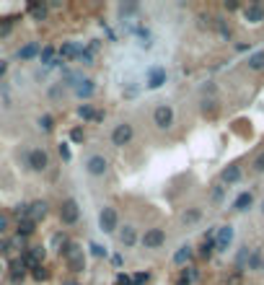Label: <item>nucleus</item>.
<instances>
[{
    "instance_id": "obj_44",
    "label": "nucleus",
    "mask_w": 264,
    "mask_h": 285,
    "mask_svg": "<svg viewBox=\"0 0 264 285\" xmlns=\"http://www.w3.org/2000/svg\"><path fill=\"white\" fill-rule=\"evenodd\" d=\"M117 285H132V277L125 275V272H119V275H117Z\"/></svg>"
},
{
    "instance_id": "obj_48",
    "label": "nucleus",
    "mask_w": 264,
    "mask_h": 285,
    "mask_svg": "<svg viewBox=\"0 0 264 285\" xmlns=\"http://www.w3.org/2000/svg\"><path fill=\"white\" fill-rule=\"evenodd\" d=\"M176 285H192V282H189V280H184V277H179V282H176Z\"/></svg>"
},
{
    "instance_id": "obj_37",
    "label": "nucleus",
    "mask_w": 264,
    "mask_h": 285,
    "mask_svg": "<svg viewBox=\"0 0 264 285\" xmlns=\"http://www.w3.org/2000/svg\"><path fill=\"white\" fill-rule=\"evenodd\" d=\"M254 171H256V174H264V150L254 158Z\"/></svg>"
},
{
    "instance_id": "obj_22",
    "label": "nucleus",
    "mask_w": 264,
    "mask_h": 285,
    "mask_svg": "<svg viewBox=\"0 0 264 285\" xmlns=\"http://www.w3.org/2000/svg\"><path fill=\"white\" fill-rule=\"evenodd\" d=\"M39 52H42L39 45H36V42H29V45H23V47L18 50V60H34Z\"/></svg>"
},
{
    "instance_id": "obj_15",
    "label": "nucleus",
    "mask_w": 264,
    "mask_h": 285,
    "mask_svg": "<svg viewBox=\"0 0 264 285\" xmlns=\"http://www.w3.org/2000/svg\"><path fill=\"white\" fill-rule=\"evenodd\" d=\"M251 205H254V194H251V192H241V194L233 200V210H236V213H246Z\"/></svg>"
},
{
    "instance_id": "obj_18",
    "label": "nucleus",
    "mask_w": 264,
    "mask_h": 285,
    "mask_svg": "<svg viewBox=\"0 0 264 285\" xmlns=\"http://www.w3.org/2000/svg\"><path fill=\"white\" fill-rule=\"evenodd\" d=\"M81 80H83L81 73H75V70H62V80H60V83H62V89H73V91H75V86H78Z\"/></svg>"
},
{
    "instance_id": "obj_19",
    "label": "nucleus",
    "mask_w": 264,
    "mask_h": 285,
    "mask_svg": "<svg viewBox=\"0 0 264 285\" xmlns=\"http://www.w3.org/2000/svg\"><path fill=\"white\" fill-rule=\"evenodd\" d=\"M192 254H195V249L189 247V244H181V247L174 252V262L176 265H186V262L192 259Z\"/></svg>"
},
{
    "instance_id": "obj_17",
    "label": "nucleus",
    "mask_w": 264,
    "mask_h": 285,
    "mask_svg": "<svg viewBox=\"0 0 264 285\" xmlns=\"http://www.w3.org/2000/svg\"><path fill=\"white\" fill-rule=\"evenodd\" d=\"M93 91H96V83L91 78H83L78 86H75V96H81V99H91L93 96Z\"/></svg>"
},
{
    "instance_id": "obj_46",
    "label": "nucleus",
    "mask_w": 264,
    "mask_h": 285,
    "mask_svg": "<svg viewBox=\"0 0 264 285\" xmlns=\"http://www.w3.org/2000/svg\"><path fill=\"white\" fill-rule=\"evenodd\" d=\"M111 265L119 267V265H122V254H114V257H111Z\"/></svg>"
},
{
    "instance_id": "obj_28",
    "label": "nucleus",
    "mask_w": 264,
    "mask_h": 285,
    "mask_svg": "<svg viewBox=\"0 0 264 285\" xmlns=\"http://www.w3.org/2000/svg\"><path fill=\"white\" fill-rule=\"evenodd\" d=\"M249 68L251 70H264V52H254L249 57Z\"/></svg>"
},
{
    "instance_id": "obj_10",
    "label": "nucleus",
    "mask_w": 264,
    "mask_h": 285,
    "mask_svg": "<svg viewBox=\"0 0 264 285\" xmlns=\"http://www.w3.org/2000/svg\"><path fill=\"white\" fill-rule=\"evenodd\" d=\"M241 177H244V171H241V166L238 164H231V166H225L223 171H220V184L225 187V184H238L241 182Z\"/></svg>"
},
{
    "instance_id": "obj_4",
    "label": "nucleus",
    "mask_w": 264,
    "mask_h": 285,
    "mask_svg": "<svg viewBox=\"0 0 264 285\" xmlns=\"http://www.w3.org/2000/svg\"><path fill=\"white\" fill-rule=\"evenodd\" d=\"M81 218V208H78V202H75L73 197L62 200V205H60V221L65 226H73V223H78Z\"/></svg>"
},
{
    "instance_id": "obj_45",
    "label": "nucleus",
    "mask_w": 264,
    "mask_h": 285,
    "mask_svg": "<svg viewBox=\"0 0 264 285\" xmlns=\"http://www.w3.org/2000/svg\"><path fill=\"white\" fill-rule=\"evenodd\" d=\"M8 233V215H0V236Z\"/></svg>"
},
{
    "instance_id": "obj_47",
    "label": "nucleus",
    "mask_w": 264,
    "mask_h": 285,
    "mask_svg": "<svg viewBox=\"0 0 264 285\" xmlns=\"http://www.w3.org/2000/svg\"><path fill=\"white\" fill-rule=\"evenodd\" d=\"M6 70H8V62H6V60H0V75H6Z\"/></svg>"
},
{
    "instance_id": "obj_23",
    "label": "nucleus",
    "mask_w": 264,
    "mask_h": 285,
    "mask_svg": "<svg viewBox=\"0 0 264 285\" xmlns=\"http://www.w3.org/2000/svg\"><path fill=\"white\" fill-rule=\"evenodd\" d=\"M36 223L34 221H29V218H21L18 221V226H16V233H18V238H26V236H31L36 228H34Z\"/></svg>"
},
{
    "instance_id": "obj_9",
    "label": "nucleus",
    "mask_w": 264,
    "mask_h": 285,
    "mask_svg": "<svg viewBox=\"0 0 264 285\" xmlns=\"http://www.w3.org/2000/svg\"><path fill=\"white\" fill-rule=\"evenodd\" d=\"M166 68H161V65H153V68H148V78H145V83H148V89H161L163 83H166Z\"/></svg>"
},
{
    "instance_id": "obj_8",
    "label": "nucleus",
    "mask_w": 264,
    "mask_h": 285,
    "mask_svg": "<svg viewBox=\"0 0 264 285\" xmlns=\"http://www.w3.org/2000/svg\"><path fill=\"white\" fill-rule=\"evenodd\" d=\"M153 122H156V127L161 130H169L174 125V109L169 104H158L156 112H153Z\"/></svg>"
},
{
    "instance_id": "obj_26",
    "label": "nucleus",
    "mask_w": 264,
    "mask_h": 285,
    "mask_svg": "<svg viewBox=\"0 0 264 285\" xmlns=\"http://www.w3.org/2000/svg\"><path fill=\"white\" fill-rule=\"evenodd\" d=\"M29 11H31V16H34L36 21H44V18H47V6H44V3H31Z\"/></svg>"
},
{
    "instance_id": "obj_49",
    "label": "nucleus",
    "mask_w": 264,
    "mask_h": 285,
    "mask_svg": "<svg viewBox=\"0 0 264 285\" xmlns=\"http://www.w3.org/2000/svg\"><path fill=\"white\" fill-rule=\"evenodd\" d=\"M62 285H81V282H75V280H65Z\"/></svg>"
},
{
    "instance_id": "obj_31",
    "label": "nucleus",
    "mask_w": 264,
    "mask_h": 285,
    "mask_svg": "<svg viewBox=\"0 0 264 285\" xmlns=\"http://www.w3.org/2000/svg\"><path fill=\"white\" fill-rule=\"evenodd\" d=\"M223 197H225V187H223V184H215L212 192H210V200H212V202H223Z\"/></svg>"
},
{
    "instance_id": "obj_5",
    "label": "nucleus",
    "mask_w": 264,
    "mask_h": 285,
    "mask_svg": "<svg viewBox=\"0 0 264 285\" xmlns=\"http://www.w3.org/2000/svg\"><path fill=\"white\" fill-rule=\"evenodd\" d=\"M140 244L145 249H161L163 244H166V231L163 228H148L140 238Z\"/></svg>"
},
{
    "instance_id": "obj_24",
    "label": "nucleus",
    "mask_w": 264,
    "mask_h": 285,
    "mask_svg": "<svg viewBox=\"0 0 264 285\" xmlns=\"http://www.w3.org/2000/svg\"><path fill=\"white\" fill-rule=\"evenodd\" d=\"M55 52H57V50H55L52 45H47V47L39 52V55H42V62H44L47 68H55V65H60V60H55Z\"/></svg>"
},
{
    "instance_id": "obj_3",
    "label": "nucleus",
    "mask_w": 264,
    "mask_h": 285,
    "mask_svg": "<svg viewBox=\"0 0 264 285\" xmlns=\"http://www.w3.org/2000/svg\"><path fill=\"white\" fill-rule=\"evenodd\" d=\"M233 226L231 223H225V226H218L215 228V252H228L231 249V244H233Z\"/></svg>"
},
{
    "instance_id": "obj_43",
    "label": "nucleus",
    "mask_w": 264,
    "mask_h": 285,
    "mask_svg": "<svg viewBox=\"0 0 264 285\" xmlns=\"http://www.w3.org/2000/svg\"><path fill=\"white\" fill-rule=\"evenodd\" d=\"M218 31H220V36H223V39H231V29L225 26L223 21H218Z\"/></svg>"
},
{
    "instance_id": "obj_20",
    "label": "nucleus",
    "mask_w": 264,
    "mask_h": 285,
    "mask_svg": "<svg viewBox=\"0 0 264 285\" xmlns=\"http://www.w3.org/2000/svg\"><path fill=\"white\" fill-rule=\"evenodd\" d=\"M264 267V254H261V249H251V254H249V262H246V270H251V272H259Z\"/></svg>"
},
{
    "instance_id": "obj_25",
    "label": "nucleus",
    "mask_w": 264,
    "mask_h": 285,
    "mask_svg": "<svg viewBox=\"0 0 264 285\" xmlns=\"http://www.w3.org/2000/svg\"><path fill=\"white\" fill-rule=\"evenodd\" d=\"M249 254H251V249H249V247H241V249H238V254H236V270H238V272H241V270H246Z\"/></svg>"
},
{
    "instance_id": "obj_13",
    "label": "nucleus",
    "mask_w": 264,
    "mask_h": 285,
    "mask_svg": "<svg viewBox=\"0 0 264 285\" xmlns=\"http://www.w3.org/2000/svg\"><path fill=\"white\" fill-rule=\"evenodd\" d=\"M78 117L86 119V122H101L104 119V112H96L91 104H81L78 106Z\"/></svg>"
},
{
    "instance_id": "obj_2",
    "label": "nucleus",
    "mask_w": 264,
    "mask_h": 285,
    "mask_svg": "<svg viewBox=\"0 0 264 285\" xmlns=\"http://www.w3.org/2000/svg\"><path fill=\"white\" fill-rule=\"evenodd\" d=\"M99 228H101L104 233H114V231L119 228V213L111 208V205L101 208V213H99Z\"/></svg>"
},
{
    "instance_id": "obj_27",
    "label": "nucleus",
    "mask_w": 264,
    "mask_h": 285,
    "mask_svg": "<svg viewBox=\"0 0 264 285\" xmlns=\"http://www.w3.org/2000/svg\"><path fill=\"white\" fill-rule=\"evenodd\" d=\"M23 270H26V267L21 265V259H18V262H13V265H11V280H13V282H21V280H23V275H26Z\"/></svg>"
},
{
    "instance_id": "obj_42",
    "label": "nucleus",
    "mask_w": 264,
    "mask_h": 285,
    "mask_svg": "<svg viewBox=\"0 0 264 285\" xmlns=\"http://www.w3.org/2000/svg\"><path fill=\"white\" fill-rule=\"evenodd\" d=\"M57 150H60V156H62V161H70V158H73V153H70V148H67V143H60V145H57Z\"/></svg>"
},
{
    "instance_id": "obj_34",
    "label": "nucleus",
    "mask_w": 264,
    "mask_h": 285,
    "mask_svg": "<svg viewBox=\"0 0 264 285\" xmlns=\"http://www.w3.org/2000/svg\"><path fill=\"white\" fill-rule=\"evenodd\" d=\"M215 112H218L215 101H212V99H205V101H202V114H210V117H212Z\"/></svg>"
},
{
    "instance_id": "obj_52",
    "label": "nucleus",
    "mask_w": 264,
    "mask_h": 285,
    "mask_svg": "<svg viewBox=\"0 0 264 285\" xmlns=\"http://www.w3.org/2000/svg\"><path fill=\"white\" fill-rule=\"evenodd\" d=\"M261 270H264V267H261Z\"/></svg>"
},
{
    "instance_id": "obj_39",
    "label": "nucleus",
    "mask_w": 264,
    "mask_h": 285,
    "mask_svg": "<svg viewBox=\"0 0 264 285\" xmlns=\"http://www.w3.org/2000/svg\"><path fill=\"white\" fill-rule=\"evenodd\" d=\"M78 60H81L83 65H93V52H88V50L83 47V50H81V57H78Z\"/></svg>"
},
{
    "instance_id": "obj_1",
    "label": "nucleus",
    "mask_w": 264,
    "mask_h": 285,
    "mask_svg": "<svg viewBox=\"0 0 264 285\" xmlns=\"http://www.w3.org/2000/svg\"><path fill=\"white\" fill-rule=\"evenodd\" d=\"M60 254H62L67 270H73V272H83L86 270V254H83V247L78 241H67L60 249Z\"/></svg>"
},
{
    "instance_id": "obj_29",
    "label": "nucleus",
    "mask_w": 264,
    "mask_h": 285,
    "mask_svg": "<svg viewBox=\"0 0 264 285\" xmlns=\"http://www.w3.org/2000/svg\"><path fill=\"white\" fill-rule=\"evenodd\" d=\"M39 127H42L44 133H52V130H55V119H52V114H42V117H39Z\"/></svg>"
},
{
    "instance_id": "obj_35",
    "label": "nucleus",
    "mask_w": 264,
    "mask_h": 285,
    "mask_svg": "<svg viewBox=\"0 0 264 285\" xmlns=\"http://www.w3.org/2000/svg\"><path fill=\"white\" fill-rule=\"evenodd\" d=\"M148 280H150V272H137V275H132V285H148Z\"/></svg>"
},
{
    "instance_id": "obj_32",
    "label": "nucleus",
    "mask_w": 264,
    "mask_h": 285,
    "mask_svg": "<svg viewBox=\"0 0 264 285\" xmlns=\"http://www.w3.org/2000/svg\"><path fill=\"white\" fill-rule=\"evenodd\" d=\"M47 275H50V272H47V270H44L42 265L31 267V277H34V280H47Z\"/></svg>"
},
{
    "instance_id": "obj_51",
    "label": "nucleus",
    "mask_w": 264,
    "mask_h": 285,
    "mask_svg": "<svg viewBox=\"0 0 264 285\" xmlns=\"http://www.w3.org/2000/svg\"><path fill=\"white\" fill-rule=\"evenodd\" d=\"M261 213H264V202H261Z\"/></svg>"
},
{
    "instance_id": "obj_16",
    "label": "nucleus",
    "mask_w": 264,
    "mask_h": 285,
    "mask_svg": "<svg viewBox=\"0 0 264 285\" xmlns=\"http://www.w3.org/2000/svg\"><path fill=\"white\" fill-rule=\"evenodd\" d=\"M244 16H246L249 24H259V21H264V8L259 3H251V6L244 8Z\"/></svg>"
},
{
    "instance_id": "obj_12",
    "label": "nucleus",
    "mask_w": 264,
    "mask_h": 285,
    "mask_svg": "<svg viewBox=\"0 0 264 285\" xmlns=\"http://www.w3.org/2000/svg\"><path fill=\"white\" fill-rule=\"evenodd\" d=\"M81 50H83V47H81V45H75V42H62V47H60V57L67 60V62H70V60H78V57H81Z\"/></svg>"
},
{
    "instance_id": "obj_21",
    "label": "nucleus",
    "mask_w": 264,
    "mask_h": 285,
    "mask_svg": "<svg viewBox=\"0 0 264 285\" xmlns=\"http://www.w3.org/2000/svg\"><path fill=\"white\" fill-rule=\"evenodd\" d=\"M119 241H122V247H135V244H137V231L132 226H125L119 231Z\"/></svg>"
},
{
    "instance_id": "obj_30",
    "label": "nucleus",
    "mask_w": 264,
    "mask_h": 285,
    "mask_svg": "<svg viewBox=\"0 0 264 285\" xmlns=\"http://www.w3.org/2000/svg\"><path fill=\"white\" fill-rule=\"evenodd\" d=\"M200 218H202V210H197V208H192V210L184 213V223H197Z\"/></svg>"
},
{
    "instance_id": "obj_50",
    "label": "nucleus",
    "mask_w": 264,
    "mask_h": 285,
    "mask_svg": "<svg viewBox=\"0 0 264 285\" xmlns=\"http://www.w3.org/2000/svg\"><path fill=\"white\" fill-rule=\"evenodd\" d=\"M3 270H6V267H3V262H0V275H3Z\"/></svg>"
},
{
    "instance_id": "obj_6",
    "label": "nucleus",
    "mask_w": 264,
    "mask_h": 285,
    "mask_svg": "<svg viewBox=\"0 0 264 285\" xmlns=\"http://www.w3.org/2000/svg\"><path fill=\"white\" fill-rule=\"evenodd\" d=\"M132 135H135V130H132L130 122H119V125L111 130V143H114L117 148H125V145H130Z\"/></svg>"
},
{
    "instance_id": "obj_33",
    "label": "nucleus",
    "mask_w": 264,
    "mask_h": 285,
    "mask_svg": "<svg viewBox=\"0 0 264 285\" xmlns=\"http://www.w3.org/2000/svg\"><path fill=\"white\" fill-rule=\"evenodd\" d=\"M70 140H73V143H83V140H86V133H83L81 127H73V130H70Z\"/></svg>"
},
{
    "instance_id": "obj_11",
    "label": "nucleus",
    "mask_w": 264,
    "mask_h": 285,
    "mask_svg": "<svg viewBox=\"0 0 264 285\" xmlns=\"http://www.w3.org/2000/svg\"><path fill=\"white\" fill-rule=\"evenodd\" d=\"M86 169H88L91 177H104L106 169H109V161H106L104 156H91V158L86 161Z\"/></svg>"
},
{
    "instance_id": "obj_36",
    "label": "nucleus",
    "mask_w": 264,
    "mask_h": 285,
    "mask_svg": "<svg viewBox=\"0 0 264 285\" xmlns=\"http://www.w3.org/2000/svg\"><path fill=\"white\" fill-rule=\"evenodd\" d=\"M11 252H13V241H8V238L0 241V257H8Z\"/></svg>"
},
{
    "instance_id": "obj_38",
    "label": "nucleus",
    "mask_w": 264,
    "mask_h": 285,
    "mask_svg": "<svg viewBox=\"0 0 264 285\" xmlns=\"http://www.w3.org/2000/svg\"><path fill=\"white\" fill-rule=\"evenodd\" d=\"M11 29H13V18H6V21H0V36L11 34Z\"/></svg>"
},
{
    "instance_id": "obj_14",
    "label": "nucleus",
    "mask_w": 264,
    "mask_h": 285,
    "mask_svg": "<svg viewBox=\"0 0 264 285\" xmlns=\"http://www.w3.org/2000/svg\"><path fill=\"white\" fill-rule=\"evenodd\" d=\"M47 215V202L44 200H36V202H31V205H29V221H42Z\"/></svg>"
},
{
    "instance_id": "obj_41",
    "label": "nucleus",
    "mask_w": 264,
    "mask_h": 285,
    "mask_svg": "<svg viewBox=\"0 0 264 285\" xmlns=\"http://www.w3.org/2000/svg\"><path fill=\"white\" fill-rule=\"evenodd\" d=\"M181 277H184V280H189V282H192V280H197V270H195V267H184V272H181Z\"/></svg>"
},
{
    "instance_id": "obj_7",
    "label": "nucleus",
    "mask_w": 264,
    "mask_h": 285,
    "mask_svg": "<svg viewBox=\"0 0 264 285\" xmlns=\"http://www.w3.org/2000/svg\"><path fill=\"white\" fill-rule=\"evenodd\" d=\"M26 164H29L31 171H44V169L50 166V156H47V150H42V148H34V150L26 153Z\"/></svg>"
},
{
    "instance_id": "obj_40",
    "label": "nucleus",
    "mask_w": 264,
    "mask_h": 285,
    "mask_svg": "<svg viewBox=\"0 0 264 285\" xmlns=\"http://www.w3.org/2000/svg\"><path fill=\"white\" fill-rule=\"evenodd\" d=\"M91 254L93 257H106L109 252H106V247H101V244H91Z\"/></svg>"
}]
</instances>
